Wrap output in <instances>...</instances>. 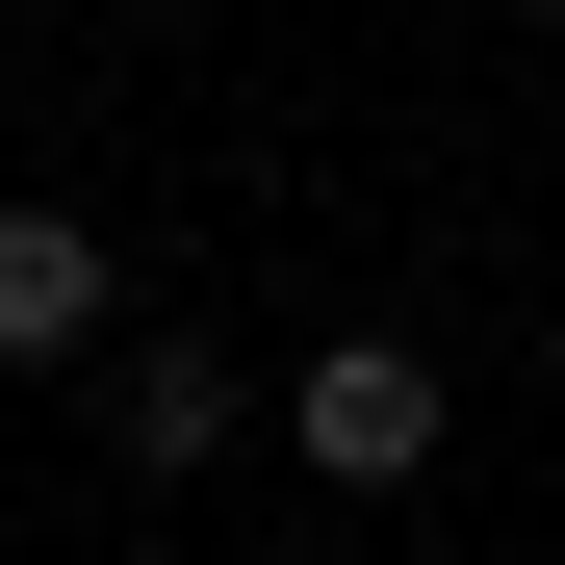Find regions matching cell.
<instances>
[{"mask_svg": "<svg viewBox=\"0 0 565 565\" xmlns=\"http://www.w3.org/2000/svg\"><path fill=\"white\" fill-rule=\"evenodd\" d=\"M0 26H26V0H0Z\"/></svg>", "mask_w": 565, "mask_h": 565, "instance_id": "obj_4", "label": "cell"}, {"mask_svg": "<svg viewBox=\"0 0 565 565\" xmlns=\"http://www.w3.org/2000/svg\"><path fill=\"white\" fill-rule=\"evenodd\" d=\"M129 334V257L77 180H0V386H77V360Z\"/></svg>", "mask_w": 565, "mask_h": 565, "instance_id": "obj_3", "label": "cell"}, {"mask_svg": "<svg viewBox=\"0 0 565 565\" xmlns=\"http://www.w3.org/2000/svg\"><path fill=\"white\" fill-rule=\"evenodd\" d=\"M77 412H104V462H129V489H206V462H232L282 386H257L232 334H180V309H154V334H104V360H77Z\"/></svg>", "mask_w": 565, "mask_h": 565, "instance_id": "obj_2", "label": "cell"}, {"mask_svg": "<svg viewBox=\"0 0 565 565\" xmlns=\"http://www.w3.org/2000/svg\"><path fill=\"white\" fill-rule=\"evenodd\" d=\"M282 462H309L334 514H386V489H437V437H462V386H437V334H309L282 360V412H257Z\"/></svg>", "mask_w": 565, "mask_h": 565, "instance_id": "obj_1", "label": "cell"}]
</instances>
